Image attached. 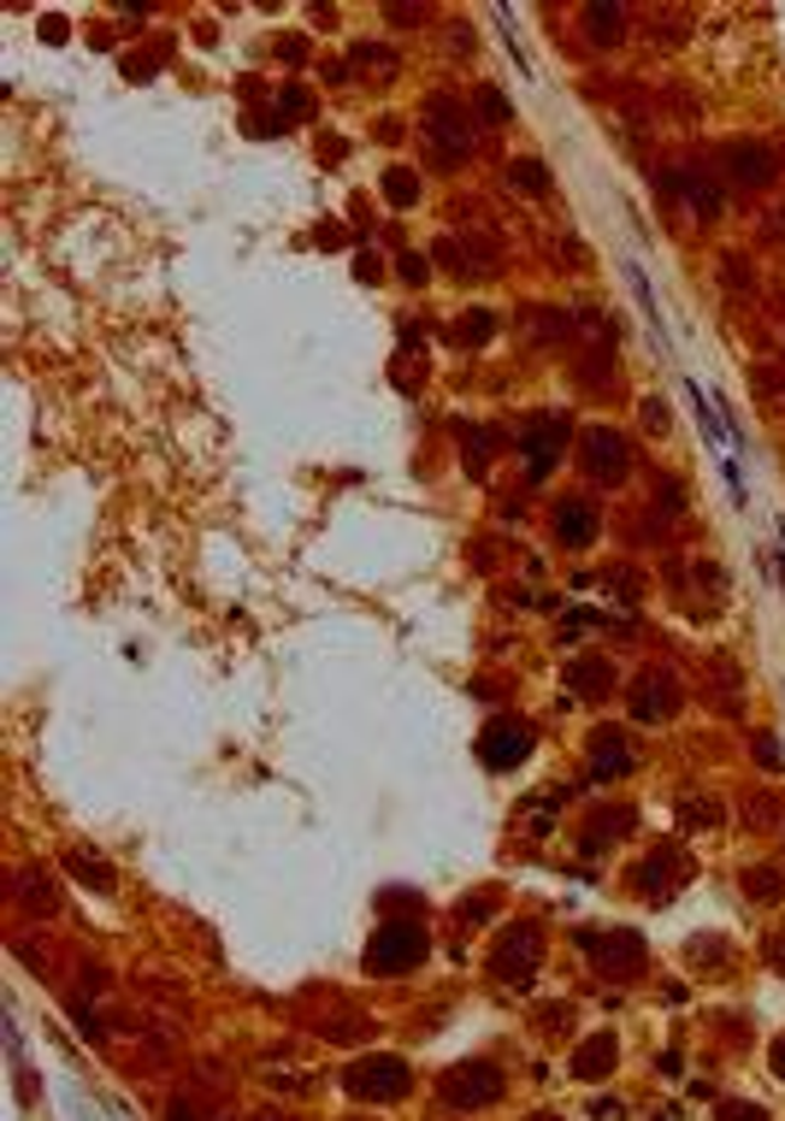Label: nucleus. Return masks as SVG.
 Listing matches in <instances>:
<instances>
[{
  "instance_id": "obj_19",
  "label": "nucleus",
  "mask_w": 785,
  "mask_h": 1121,
  "mask_svg": "<svg viewBox=\"0 0 785 1121\" xmlns=\"http://www.w3.org/2000/svg\"><path fill=\"white\" fill-rule=\"evenodd\" d=\"M668 189H679V195L691 201V213H721V195H714V189H703V183H691L686 171H673Z\"/></svg>"
},
{
  "instance_id": "obj_3",
  "label": "nucleus",
  "mask_w": 785,
  "mask_h": 1121,
  "mask_svg": "<svg viewBox=\"0 0 785 1121\" xmlns=\"http://www.w3.org/2000/svg\"><path fill=\"white\" fill-rule=\"evenodd\" d=\"M425 956V933L414 921H390V927H379L372 933V951H367V962L379 974H402V969H414V962Z\"/></svg>"
},
{
  "instance_id": "obj_29",
  "label": "nucleus",
  "mask_w": 785,
  "mask_h": 1121,
  "mask_svg": "<svg viewBox=\"0 0 785 1121\" xmlns=\"http://www.w3.org/2000/svg\"><path fill=\"white\" fill-rule=\"evenodd\" d=\"M726 1121H767V1115H762V1110H739V1103H732V1110H726Z\"/></svg>"
},
{
  "instance_id": "obj_28",
  "label": "nucleus",
  "mask_w": 785,
  "mask_h": 1121,
  "mask_svg": "<svg viewBox=\"0 0 785 1121\" xmlns=\"http://www.w3.org/2000/svg\"><path fill=\"white\" fill-rule=\"evenodd\" d=\"M354 278L372 284V278H379V261H372V254H361V261H354Z\"/></svg>"
},
{
  "instance_id": "obj_9",
  "label": "nucleus",
  "mask_w": 785,
  "mask_h": 1121,
  "mask_svg": "<svg viewBox=\"0 0 785 1121\" xmlns=\"http://www.w3.org/2000/svg\"><path fill=\"white\" fill-rule=\"evenodd\" d=\"M349 1092L354 1098H402L407 1092V1068L396 1057H372L349 1068Z\"/></svg>"
},
{
  "instance_id": "obj_27",
  "label": "nucleus",
  "mask_w": 785,
  "mask_h": 1121,
  "mask_svg": "<svg viewBox=\"0 0 785 1121\" xmlns=\"http://www.w3.org/2000/svg\"><path fill=\"white\" fill-rule=\"evenodd\" d=\"M767 962H774V969L785 974V933H774V939H767Z\"/></svg>"
},
{
  "instance_id": "obj_31",
  "label": "nucleus",
  "mask_w": 785,
  "mask_h": 1121,
  "mask_svg": "<svg viewBox=\"0 0 785 1121\" xmlns=\"http://www.w3.org/2000/svg\"><path fill=\"white\" fill-rule=\"evenodd\" d=\"M532 1121H550V1115H532Z\"/></svg>"
},
{
  "instance_id": "obj_17",
  "label": "nucleus",
  "mask_w": 785,
  "mask_h": 1121,
  "mask_svg": "<svg viewBox=\"0 0 785 1121\" xmlns=\"http://www.w3.org/2000/svg\"><path fill=\"white\" fill-rule=\"evenodd\" d=\"M620 833H633V808H614V815H596V821H591V833H585V850H603V844H614Z\"/></svg>"
},
{
  "instance_id": "obj_25",
  "label": "nucleus",
  "mask_w": 785,
  "mask_h": 1121,
  "mask_svg": "<svg viewBox=\"0 0 785 1121\" xmlns=\"http://www.w3.org/2000/svg\"><path fill=\"white\" fill-rule=\"evenodd\" d=\"M756 762H762V768H779V744H774L767 732L756 738Z\"/></svg>"
},
{
  "instance_id": "obj_20",
  "label": "nucleus",
  "mask_w": 785,
  "mask_h": 1121,
  "mask_svg": "<svg viewBox=\"0 0 785 1121\" xmlns=\"http://www.w3.org/2000/svg\"><path fill=\"white\" fill-rule=\"evenodd\" d=\"M490 337H497V319H490L485 307L460 314V325H455V342H473V349H479V342H490Z\"/></svg>"
},
{
  "instance_id": "obj_4",
  "label": "nucleus",
  "mask_w": 785,
  "mask_h": 1121,
  "mask_svg": "<svg viewBox=\"0 0 785 1121\" xmlns=\"http://www.w3.org/2000/svg\"><path fill=\"white\" fill-rule=\"evenodd\" d=\"M579 455H585V473L591 478H608V485H620L626 467H633V443L620 437V431H585V443H579Z\"/></svg>"
},
{
  "instance_id": "obj_30",
  "label": "nucleus",
  "mask_w": 785,
  "mask_h": 1121,
  "mask_svg": "<svg viewBox=\"0 0 785 1121\" xmlns=\"http://www.w3.org/2000/svg\"><path fill=\"white\" fill-rule=\"evenodd\" d=\"M774 1075H779V1080H785V1039H779V1045H774Z\"/></svg>"
},
{
  "instance_id": "obj_12",
  "label": "nucleus",
  "mask_w": 785,
  "mask_h": 1121,
  "mask_svg": "<svg viewBox=\"0 0 785 1121\" xmlns=\"http://www.w3.org/2000/svg\"><path fill=\"white\" fill-rule=\"evenodd\" d=\"M585 944L596 951V962H603L608 974H638V969H644V944H638V933H608V939L585 933Z\"/></svg>"
},
{
  "instance_id": "obj_8",
  "label": "nucleus",
  "mask_w": 785,
  "mask_h": 1121,
  "mask_svg": "<svg viewBox=\"0 0 785 1121\" xmlns=\"http://www.w3.org/2000/svg\"><path fill=\"white\" fill-rule=\"evenodd\" d=\"M425 130H432V142H437L443 160H460V154L473 148V125L460 118V107L449 95H437L432 107H425Z\"/></svg>"
},
{
  "instance_id": "obj_7",
  "label": "nucleus",
  "mask_w": 785,
  "mask_h": 1121,
  "mask_svg": "<svg viewBox=\"0 0 785 1121\" xmlns=\"http://www.w3.org/2000/svg\"><path fill=\"white\" fill-rule=\"evenodd\" d=\"M502 1092V1075L490 1062H460V1068H449L443 1075V1098L449 1103H467V1110H479V1103H490Z\"/></svg>"
},
{
  "instance_id": "obj_11",
  "label": "nucleus",
  "mask_w": 785,
  "mask_h": 1121,
  "mask_svg": "<svg viewBox=\"0 0 785 1121\" xmlns=\"http://www.w3.org/2000/svg\"><path fill=\"white\" fill-rule=\"evenodd\" d=\"M591 773H596V780H620V773H633V744H626V732H614V727L591 732Z\"/></svg>"
},
{
  "instance_id": "obj_6",
  "label": "nucleus",
  "mask_w": 785,
  "mask_h": 1121,
  "mask_svg": "<svg viewBox=\"0 0 785 1121\" xmlns=\"http://www.w3.org/2000/svg\"><path fill=\"white\" fill-rule=\"evenodd\" d=\"M721 171L732 183H744V189H762V183H774L779 178V154L767 148V142H732L721 154Z\"/></svg>"
},
{
  "instance_id": "obj_5",
  "label": "nucleus",
  "mask_w": 785,
  "mask_h": 1121,
  "mask_svg": "<svg viewBox=\"0 0 785 1121\" xmlns=\"http://www.w3.org/2000/svg\"><path fill=\"white\" fill-rule=\"evenodd\" d=\"M538 956H543L538 933H532V927H515V933L497 944V956H490V974H497L502 986H526L532 969H538Z\"/></svg>"
},
{
  "instance_id": "obj_10",
  "label": "nucleus",
  "mask_w": 785,
  "mask_h": 1121,
  "mask_svg": "<svg viewBox=\"0 0 785 1121\" xmlns=\"http://www.w3.org/2000/svg\"><path fill=\"white\" fill-rule=\"evenodd\" d=\"M633 715H638V720H668V715H679V685H673V673H644V679L633 685Z\"/></svg>"
},
{
  "instance_id": "obj_18",
  "label": "nucleus",
  "mask_w": 785,
  "mask_h": 1121,
  "mask_svg": "<svg viewBox=\"0 0 785 1121\" xmlns=\"http://www.w3.org/2000/svg\"><path fill=\"white\" fill-rule=\"evenodd\" d=\"M585 24H591V42H620V30H626L620 7H585Z\"/></svg>"
},
{
  "instance_id": "obj_14",
  "label": "nucleus",
  "mask_w": 785,
  "mask_h": 1121,
  "mask_svg": "<svg viewBox=\"0 0 785 1121\" xmlns=\"http://www.w3.org/2000/svg\"><path fill=\"white\" fill-rule=\"evenodd\" d=\"M679 868H686V861H679V850H673V844H661V850L638 868V891H644V897H673Z\"/></svg>"
},
{
  "instance_id": "obj_16",
  "label": "nucleus",
  "mask_w": 785,
  "mask_h": 1121,
  "mask_svg": "<svg viewBox=\"0 0 785 1121\" xmlns=\"http://www.w3.org/2000/svg\"><path fill=\"white\" fill-rule=\"evenodd\" d=\"M614 1057H620V1050H614V1039H608V1033H596V1039H585V1045L573 1050V1075H579V1080H603L608 1068H614Z\"/></svg>"
},
{
  "instance_id": "obj_23",
  "label": "nucleus",
  "mask_w": 785,
  "mask_h": 1121,
  "mask_svg": "<svg viewBox=\"0 0 785 1121\" xmlns=\"http://www.w3.org/2000/svg\"><path fill=\"white\" fill-rule=\"evenodd\" d=\"M508 183H520L526 195H543V189H550V171H543V160H515L508 166Z\"/></svg>"
},
{
  "instance_id": "obj_22",
  "label": "nucleus",
  "mask_w": 785,
  "mask_h": 1121,
  "mask_svg": "<svg viewBox=\"0 0 785 1121\" xmlns=\"http://www.w3.org/2000/svg\"><path fill=\"white\" fill-rule=\"evenodd\" d=\"M744 891L756 897V903H779V897H785V886H779L774 868H744Z\"/></svg>"
},
{
  "instance_id": "obj_21",
  "label": "nucleus",
  "mask_w": 785,
  "mask_h": 1121,
  "mask_svg": "<svg viewBox=\"0 0 785 1121\" xmlns=\"http://www.w3.org/2000/svg\"><path fill=\"white\" fill-rule=\"evenodd\" d=\"M384 201L390 207H414L420 201V178H414V171H402V166L384 171Z\"/></svg>"
},
{
  "instance_id": "obj_1",
  "label": "nucleus",
  "mask_w": 785,
  "mask_h": 1121,
  "mask_svg": "<svg viewBox=\"0 0 785 1121\" xmlns=\"http://www.w3.org/2000/svg\"><path fill=\"white\" fill-rule=\"evenodd\" d=\"M561 448H567V420H561V413H538V420L520 431V461H526L532 485H543V478L555 473Z\"/></svg>"
},
{
  "instance_id": "obj_2",
  "label": "nucleus",
  "mask_w": 785,
  "mask_h": 1121,
  "mask_svg": "<svg viewBox=\"0 0 785 1121\" xmlns=\"http://www.w3.org/2000/svg\"><path fill=\"white\" fill-rule=\"evenodd\" d=\"M526 755H532V727H526L520 715H497V720L479 732V762H485V768L508 773V768H520Z\"/></svg>"
},
{
  "instance_id": "obj_15",
  "label": "nucleus",
  "mask_w": 785,
  "mask_h": 1121,
  "mask_svg": "<svg viewBox=\"0 0 785 1121\" xmlns=\"http://www.w3.org/2000/svg\"><path fill=\"white\" fill-rule=\"evenodd\" d=\"M555 538L567 549H585L596 538V508L591 503H561L555 508Z\"/></svg>"
},
{
  "instance_id": "obj_24",
  "label": "nucleus",
  "mask_w": 785,
  "mask_h": 1121,
  "mask_svg": "<svg viewBox=\"0 0 785 1121\" xmlns=\"http://www.w3.org/2000/svg\"><path fill=\"white\" fill-rule=\"evenodd\" d=\"M402 278H407V284H425V278H432V266H425V254H402Z\"/></svg>"
},
{
  "instance_id": "obj_26",
  "label": "nucleus",
  "mask_w": 785,
  "mask_h": 1121,
  "mask_svg": "<svg viewBox=\"0 0 785 1121\" xmlns=\"http://www.w3.org/2000/svg\"><path fill=\"white\" fill-rule=\"evenodd\" d=\"M479 107H485V118H508V101H502V95H490V89L479 95Z\"/></svg>"
},
{
  "instance_id": "obj_13",
  "label": "nucleus",
  "mask_w": 785,
  "mask_h": 1121,
  "mask_svg": "<svg viewBox=\"0 0 785 1121\" xmlns=\"http://www.w3.org/2000/svg\"><path fill=\"white\" fill-rule=\"evenodd\" d=\"M561 679H567L573 697H596V691H608V685H614V667H608V655H573Z\"/></svg>"
}]
</instances>
